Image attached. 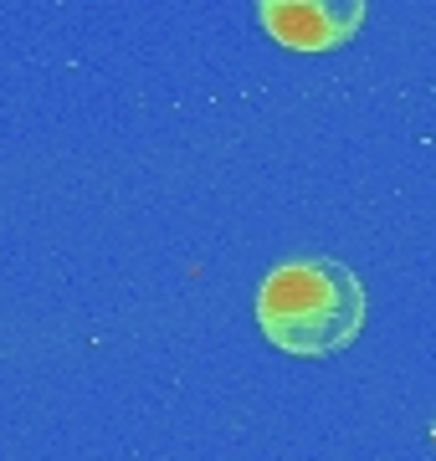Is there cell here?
<instances>
[{
    "instance_id": "1",
    "label": "cell",
    "mask_w": 436,
    "mask_h": 461,
    "mask_svg": "<svg viewBox=\"0 0 436 461\" xmlns=\"http://www.w3.org/2000/svg\"><path fill=\"white\" fill-rule=\"evenodd\" d=\"M257 323L298 359H329L365 329V287L334 257H298L272 267L257 287Z\"/></svg>"
},
{
    "instance_id": "2",
    "label": "cell",
    "mask_w": 436,
    "mask_h": 461,
    "mask_svg": "<svg viewBox=\"0 0 436 461\" xmlns=\"http://www.w3.org/2000/svg\"><path fill=\"white\" fill-rule=\"evenodd\" d=\"M369 0H257L268 36L287 51H339L359 32Z\"/></svg>"
}]
</instances>
